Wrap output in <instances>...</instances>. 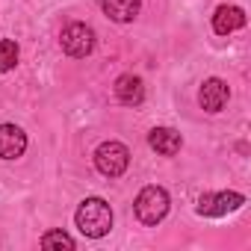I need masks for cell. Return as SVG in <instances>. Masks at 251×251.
Here are the masks:
<instances>
[{"mask_svg": "<svg viewBox=\"0 0 251 251\" xmlns=\"http://www.w3.org/2000/svg\"><path fill=\"white\" fill-rule=\"evenodd\" d=\"M74 222H77V227H80L83 236L100 239L112 227V207L103 198H86V201H80V207L74 213Z\"/></svg>", "mask_w": 251, "mask_h": 251, "instance_id": "1", "label": "cell"}, {"mask_svg": "<svg viewBox=\"0 0 251 251\" xmlns=\"http://www.w3.org/2000/svg\"><path fill=\"white\" fill-rule=\"evenodd\" d=\"M136 216L142 225H157L166 219L169 213V192L163 186H145L139 195H136Z\"/></svg>", "mask_w": 251, "mask_h": 251, "instance_id": "2", "label": "cell"}, {"mask_svg": "<svg viewBox=\"0 0 251 251\" xmlns=\"http://www.w3.org/2000/svg\"><path fill=\"white\" fill-rule=\"evenodd\" d=\"M95 166H98L100 175L118 177V175L127 172V166H130V151L124 148L121 142H103V145L95 151Z\"/></svg>", "mask_w": 251, "mask_h": 251, "instance_id": "3", "label": "cell"}, {"mask_svg": "<svg viewBox=\"0 0 251 251\" xmlns=\"http://www.w3.org/2000/svg\"><path fill=\"white\" fill-rule=\"evenodd\" d=\"M59 45H62V50H65L68 56L83 59V56H89V53L95 50V30L86 27V24H80V21H74V24H68V27L62 30Z\"/></svg>", "mask_w": 251, "mask_h": 251, "instance_id": "4", "label": "cell"}, {"mask_svg": "<svg viewBox=\"0 0 251 251\" xmlns=\"http://www.w3.org/2000/svg\"><path fill=\"white\" fill-rule=\"evenodd\" d=\"M245 204V198L239 192H207L198 198V216H210V219H222L233 210H239Z\"/></svg>", "mask_w": 251, "mask_h": 251, "instance_id": "5", "label": "cell"}, {"mask_svg": "<svg viewBox=\"0 0 251 251\" xmlns=\"http://www.w3.org/2000/svg\"><path fill=\"white\" fill-rule=\"evenodd\" d=\"M227 98H230V89H227L225 80L210 77V80L201 83V92H198V103H201V109H207V112H222L225 103H227Z\"/></svg>", "mask_w": 251, "mask_h": 251, "instance_id": "6", "label": "cell"}, {"mask_svg": "<svg viewBox=\"0 0 251 251\" xmlns=\"http://www.w3.org/2000/svg\"><path fill=\"white\" fill-rule=\"evenodd\" d=\"M27 151V133L15 124H0V160H18Z\"/></svg>", "mask_w": 251, "mask_h": 251, "instance_id": "7", "label": "cell"}, {"mask_svg": "<svg viewBox=\"0 0 251 251\" xmlns=\"http://www.w3.org/2000/svg\"><path fill=\"white\" fill-rule=\"evenodd\" d=\"M115 98L121 103H127V106H139L145 100V86L136 74H121L115 80Z\"/></svg>", "mask_w": 251, "mask_h": 251, "instance_id": "8", "label": "cell"}, {"mask_svg": "<svg viewBox=\"0 0 251 251\" xmlns=\"http://www.w3.org/2000/svg\"><path fill=\"white\" fill-rule=\"evenodd\" d=\"M148 145H151L157 154H163V157H175V154L180 151L183 139H180V133L172 130V127H154V130L148 133Z\"/></svg>", "mask_w": 251, "mask_h": 251, "instance_id": "9", "label": "cell"}, {"mask_svg": "<svg viewBox=\"0 0 251 251\" xmlns=\"http://www.w3.org/2000/svg\"><path fill=\"white\" fill-rule=\"evenodd\" d=\"M245 27V12L239 6H219L216 15H213V30L219 36H230L233 30Z\"/></svg>", "mask_w": 251, "mask_h": 251, "instance_id": "10", "label": "cell"}, {"mask_svg": "<svg viewBox=\"0 0 251 251\" xmlns=\"http://www.w3.org/2000/svg\"><path fill=\"white\" fill-rule=\"evenodd\" d=\"M100 6H103V12H106L112 21L130 24V21L139 15V9H142V0H100Z\"/></svg>", "mask_w": 251, "mask_h": 251, "instance_id": "11", "label": "cell"}, {"mask_svg": "<svg viewBox=\"0 0 251 251\" xmlns=\"http://www.w3.org/2000/svg\"><path fill=\"white\" fill-rule=\"evenodd\" d=\"M42 248L45 251H74V239L65 233V230H48L45 236H42Z\"/></svg>", "mask_w": 251, "mask_h": 251, "instance_id": "12", "label": "cell"}, {"mask_svg": "<svg viewBox=\"0 0 251 251\" xmlns=\"http://www.w3.org/2000/svg\"><path fill=\"white\" fill-rule=\"evenodd\" d=\"M18 45L12 39H0V71H12L18 65Z\"/></svg>", "mask_w": 251, "mask_h": 251, "instance_id": "13", "label": "cell"}]
</instances>
